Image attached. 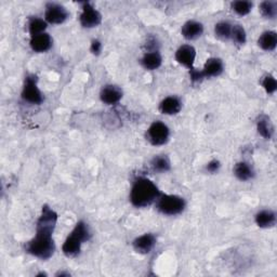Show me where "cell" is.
Returning a JSON list of instances; mask_svg holds the SVG:
<instances>
[{"label":"cell","mask_w":277,"mask_h":277,"mask_svg":"<svg viewBox=\"0 0 277 277\" xmlns=\"http://www.w3.org/2000/svg\"><path fill=\"white\" fill-rule=\"evenodd\" d=\"M182 103L177 97H168L163 99L159 104L160 113L165 115H176L181 110Z\"/></svg>","instance_id":"obj_14"},{"label":"cell","mask_w":277,"mask_h":277,"mask_svg":"<svg viewBox=\"0 0 277 277\" xmlns=\"http://www.w3.org/2000/svg\"><path fill=\"white\" fill-rule=\"evenodd\" d=\"M255 223L261 229L273 228L276 224V214L272 210H261L255 214Z\"/></svg>","instance_id":"obj_16"},{"label":"cell","mask_w":277,"mask_h":277,"mask_svg":"<svg viewBox=\"0 0 277 277\" xmlns=\"http://www.w3.org/2000/svg\"><path fill=\"white\" fill-rule=\"evenodd\" d=\"M46 28H47V22L45 21V20L39 19V17H33L29 20L28 32L30 35H32V37L39 34H43L46 30Z\"/></svg>","instance_id":"obj_22"},{"label":"cell","mask_w":277,"mask_h":277,"mask_svg":"<svg viewBox=\"0 0 277 277\" xmlns=\"http://www.w3.org/2000/svg\"><path fill=\"white\" fill-rule=\"evenodd\" d=\"M261 14L266 19H275L277 15V3L276 2H263L260 5Z\"/></svg>","instance_id":"obj_24"},{"label":"cell","mask_w":277,"mask_h":277,"mask_svg":"<svg viewBox=\"0 0 277 277\" xmlns=\"http://www.w3.org/2000/svg\"><path fill=\"white\" fill-rule=\"evenodd\" d=\"M46 22L51 24H62L68 17L67 10L58 4H48L46 7Z\"/></svg>","instance_id":"obj_8"},{"label":"cell","mask_w":277,"mask_h":277,"mask_svg":"<svg viewBox=\"0 0 277 277\" xmlns=\"http://www.w3.org/2000/svg\"><path fill=\"white\" fill-rule=\"evenodd\" d=\"M232 27L233 25L229 22H219L214 26V34L222 40H229L232 35Z\"/></svg>","instance_id":"obj_23"},{"label":"cell","mask_w":277,"mask_h":277,"mask_svg":"<svg viewBox=\"0 0 277 277\" xmlns=\"http://www.w3.org/2000/svg\"><path fill=\"white\" fill-rule=\"evenodd\" d=\"M133 248L139 253L146 254L153 250L156 245V237L153 234H144L133 241Z\"/></svg>","instance_id":"obj_10"},{"label":"cell","mask_w":277,"mask_h":277,"mask_svg":"<svg viewBox=\"0 0 277 277\" xmlns=\"http://www.w3.org/2000/svg\"><path fill=\"white\" fill-rule=\"evenodd\" d=\"M220 168V162L218 160H211L207 165V170L211 173L217 172Z\"/></svg>","instance_id":"obj_30"},{"label":"cell","mask_w":277,"mask_h":277,"mask_svg":"<svg viewBox=\"0 0 277 277\" xmlns=\"http://www.w3.org/2000/svg\"><path fill=\"white\" fill-rule=\"evenodd\" d=\"M258 45L264 51H273L277 46V34L273 30L264 32L258 40Z\"/></svg>","instance_id":"obj_20"},{"label":"cell","mask_w":277,"mask_h":277,"mask_svg":"<svg viewBox=\"0 0 277 277\" xmlns=\"http://www.w3.org/2000/svg\"><path fill=\"white\" fill-rule=\"evenodd\" d=\"M152 168L156 172H167L170 170L171 163L166 155H158L152 159Z\"/></svg>","instance_id":"obj_21"},{"label":"cell","mask_w":277,"mask_h":277,"mask_svg":"<svg viewBox=\"0 0 277 277\" xmlns=\"http://www.w3.org/2000/svg\"><path fill=\"white\" fill-rule=\"evenodd\" d=\"M262 86H263L264 90L266 91V94L273 95V94H275V91L277 89V81H276L274 76L266 75L262 80Z\"/></svg>","instance_id":"obj_27"},{"label":"cell","mask_w":277,"mask_h":277,"mask_svg":"<svg viewBox=\"0 0 277 277\" xmlns=\"http://www.w3.org/2000/svg\"><path fill=\"white\" fill-rule=\"evenodd\" d=\"M161 193L158 188L146 178L138 179L131 189L130 200L135 207H147L156 201Z\"/></svg>","instance_id":"obj_2"},{"label":"cell","mask_w":277,"mask_h":277,"mask_svg":"<svg viewBox=\"0 0 277 277\" xmlns=\"http://www.w3.org/2000/svg\"><path fill=\"white\" fill-rule=\"evenodd\" d=\"M170 137V130L166 124L161 121H154L147 130V140L151 144L159 146L166 144Z\"/></svg>","instance_id":"obj_5"},{"label":"cell","mask_w":277,"mask_h":277,"mask_svg":"<svg viewBox=\"0 0 277 277\" xmlns=\"http://www.w3.org/2000/svg\"><path fill=\"white\" fill-rule=\"evenodd\" d=\"M186 200L177 195L161 194L157 199V209L166 215H177L186 209Z\"/></svg>","instance_id":"obj_4"},{"label":"cell","mask_w":277,"mask_h":277,"mask_svg":"<svg viewBox=\"0 0 277 277\" xmlns=\"http://www.w3.org/2000/svg\"><path fill=\"white\" fill-rule=\"evenodd\" d=\"M182 36L188 40H194L200 37L204 33V26L196 21H189L182 26Z\"/></svg>","instance_id":"obj_15"},{"label":"cell","mask_w":277,"mask_h":277,"mask_svg":"<svg viewBox=\"0 0 277 277\" xmlns=\"http://www.w3.org/2000/svg\"><path fill=\"white\" fill-rule=\"evenodd\" d=\"M223 62L220 59L211 58L207 60L206 64H205L201 74L204 78H211V77H218L223 73Z\"/></svg>","instance_id":"obj_13"},{"label":"cell","mask_w":277,"mask_h":277,"mask_svg":"<svg viewBox=\"0 0 277 277\" xmlns=\"http://www.w3.org/2000/svg\"><path fill=\"white\" fill-rule=\"evenodd\" d=\"M231 39L235 44L244 45L247 40V35H246V30L242 25H233L232 27V35Z\"/></svg>","instance_id":"obj_25"},{"label":"cell","mask_w":277,"mask_h":277,"mask_svg":"<svg viewBox=\"0 0 277 277\" xmlns=\"http://www.w3.org/2000/svg\"><path fill=\"white\" fill-rule=\"evenodd\" d=\"M195 58H196V50L190 45H184L180 47L176 52V60L178 61V63L190 69L193 68Z\"/></svg>","instance_id":"obj_9"},{"label":"cell","mask_w":277,"mask_h":277,"mask_svg":"<svg viewBox=\"0 0 277 277\" xmlns=\"http://www.w3.org/2000/svg\"><path fill=\"white\" fill-rule=\"evenodd\" d=\"M232 9L234 11L241 16L247 15L252 9V4L250 2H243V0H238V2H234L232 4Z\"/></svg>","instance_id":"obj_26"},{"label":"cell","mask_w":277,"mask_h":277,"mask_svg":"<svg viewBox=\"0 0 277 277\" xmlns=\"http://www.w3.org/2000/svg\"><path fill=\"white\" fill-rule=\"evenodd\" d=\"M90 237L91 233L88 225L84 221H79L75 225L74 230L67 236V238L62 246L63 253L68 258H74L80 252L81 245L85 242H88Z\"/></svg>","instance_id":"obj_3"},{"label":"cell","mask_w":277,"mask_h":277,"mask_svg":"<svg viewBox=\"0 0 277 277\" xmlns=\"http://www.w3.org/2000/svg\"><path fill=\"white\" fill-rule=\"evenodd\" d=\"M22 99L32 104H40L44 101L42 92L37 87L36 76L32 75L26 77L22 91Z\"/></svg>","instance_id":"obj_6"},{"label":"cell","mask_w":277,"mask_h":277,"mask_svg":"<svg viewBox=\"0 0 277 277\" xmlns=\"http://www.w3.org/2000/svg\"><path fill=\"white\" fill-rule=\"evenodd\" d=\"M58 221V214L47 205L43 207L37 221L35 237L26 244V251L38 259L48 260L56 251L52 234Z\"/></svg>","instance_id":"obj_1"},{"label":"cell","mask_w":277,"mask_h":277,"mask_svg":"<svg viewBox=\"0 0 277 277\" xmlns=\"http://www.w3.org/2000/svg\"><path fill=\"white\" fill-rule=\"evenodd\" d=\"M256 129H258V132L264 138V139H272L274 135V127L270 117L266 115L260 116V118L256 121Z\"/></svg>","instance_id":"obj_18"},{"label":"cell","mask_w":277,"mask_h":277,"mask_svg":"<svg viewBox=\"0 0 277 277\" xmlns=\"http://www.w3.org/2000/svg\"><path fill=\"white\" fill-rule=\"evenodd\" d=\"M90 50H91V52L96 54V56H99L101 53V51H102V44L100 40L98 39H95L94 42L91 43V47H90Z\"/></svg>","instance_id":"obj_29"},{"label":"cell","mask_w":277,"mask_h":277,"mask_svg":"<svg viewBox=\"0 0 277 277\" xmlns=\"http://www.w3.org/2000/svg\"><path fill=\"white\" fill-rule=\"evenodd\" d=\"M80 24L83 27L92 28L97 27L102 22V15L95 7L89 3L83 4V12L80 14Z\"/></svg>","instance_id":"obj_7"},{"label":"cell","mask_w":277,"mask_h":277,"mask_svg":"<svg viewBox=\"0 0 277 277\" xmlns=\"http://www.w3.org/2000/svg\"><path fill=\"white\" fill-rule=\"evenodd\" d=\"M100 98L103 103H105L107 105H114V104H117L118 102L121 100L122 91L117 86L108 85L102 89L101 94H100Z\"/></svg>","instance_id":"obj_11"},{"label":"cell","mask_w":277,"mask_h":277,"mask_svg":"<svg viewBox=\"0 0 277 277\" xmlns=\"http://www.w3.org/2000/svg\"><path fill=\"white\" fill-rule=\"evenodd\" d=\"M190 75H191V79L194 83H196V81H200L201 79H204V76L201 74V70H198L196 68H191L190 69Z\"/></svg>","instance_id":"obj_28"},{"label":"cell","mask_w":277,"mask_h":277,"mask_svg":"<svg viewBox=\"0 0 277 277\" xmlns=\"http://www.w3.org/2000/svg\"><path fill=\"white\" fill-rule=\"evenodd\" d=\"M162 59L158 51H151V52L145 53L144 57L141 59L142 66L149 70L157 69L158 67H160Z\"/></svg>","instance_id":"obj_17"},{"label":"cell","mask_w":277,"mask_h":277,"mask_svg":"<svg viewBox=\"0 0 277 277\" xmlns=\"http://www.w3.org/2000/svg\"><path fill=\"white\" fill-rule=\"evenodd\" d=\"M234 173L236 178L241 181H249L253 178L254 176V171L252 167L249 165L248 162L241 161L237 162L234 167Z\"/></svg>","instance_id":"obj_19"},{"label":"cell","mask_w":277,"mask_h":277,"mask_svg":"<svg viewBox=\"0 0 277 277\" xmlns=\"http://www.w3.org/2000/svg\"><path fill=\"white\" fill-rule=\"evenodd\" d=\"M29 45H30V48H32V50L35 51V52H38V53L47 52V51L52 47V38H51L50 35L47 33L39 34L30 38Z\"/></svg>","instance_id":"obj_12"}]
</instances>
